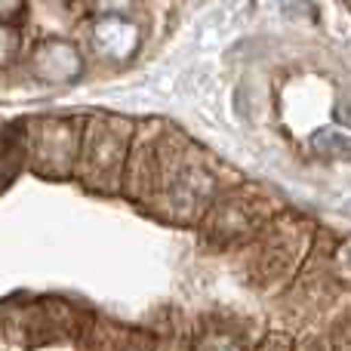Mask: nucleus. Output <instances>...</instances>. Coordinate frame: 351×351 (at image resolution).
Masks as SVG:
<instances>
[{
	"label": "nucleus",
	"instance_id": "1",
	"mask_svg": "<svg viewBox=\"0 0 351 351\" xmlns=\"http://www.w3.org/2000/svg\"><path fill=\"white\" fill-rule=\"evenodd\" d=\"M130 133H133V127L121 117H96V121L84 123L74 164H77V173L86 185L102 188V191L114 188Z\"/></svg>",
	"mask_w": 351,
	"mask_h": 351
},
{
	"label": "nucleus",
	"instance_id": "2",
	"mask_svg": "<svg viewBox=\"0 0 351 351\" xmlns=\"http://www.w3.org/2000/svg\"><path fill=\"white\" fill-rule=\"evenodd\" d=\"M80 123L74 121H40L34 136L37 167L47 173H65L74 167L80 148Z\"/></svg>",
	"mask_w": 351,
	"mask_h": 351
}]
</instances>
